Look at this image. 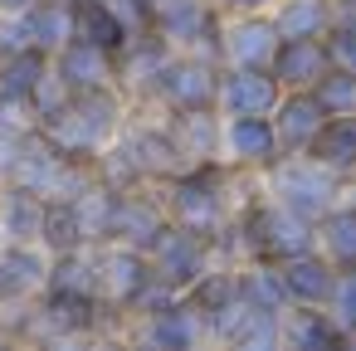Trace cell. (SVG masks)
Masks as SVG:
<instances>
[{"label":"cell","instance_id":"cell-6","mask_svg":"<svg viewBox=\"0 0 356 351\" xmlns=\"http://www.w3.org/2000/svg\"><path fill=\"white\" fill-rule=\"evenodd\" d=\"M332 195H337V171L322 166L317 156L278 166V200H283L288 210H298L302 220L317 225V220L332 210Z\"/></svg>","mask_w":356,"mask_h":351},{"label":"cell","instance_id":"cell-28","mask_svg":"<svg viewBox=\"0 0 356 351\" xmlns=\"http://www.w3.org/2000/svg\"><path fill=\"white\" fill-rule=\"evenodd\" d=\"M40 244L49 254H69V249H88L83 225H79V205L74 200H44V225H40Z\"/></svg>","mask_w":356,"mask_h":351},{"label":"cell","instance_id":"cell-33","mask_svg":"<svg viewBox=\"0 0 356 351\" xmlns=\"http://www.w3.org/2000/svg\"><path fill=\"white\" fill-rule=\"evenodd\" d=\"M225 10H239V15H254V10H264V6H273V0H220Z\"/></svg>","mask_w":356,"mask_h":351},{"label":"cell","instance_id":"cell-3","mask_svg":"<svg viewBox=\"0 0 356 351\" xmlns=\"http://www.w3.org/2000/svg\"><path fill=\"white\" fill-rule=\"evenodd\" d=\"M166 215H171L176 225H186V229L215 239L220 225H225V181H220V171H215L210 161L176 171V176H171V195H166Z\"/></svg>","mask_w":356,"mask_h":351},{"label":"cell","instance_id":"cell-34","mask_svg":"<svg viewBox=\"0 0 356 351\" xmlns=\"http://www.w3.org/2000/svg\"><path fill=\"white\" fill-rule=\"evenodd\" d=\"M35 0H0V15H25Z\"/></svg>","mask_w":356,"mask_h":351},{"label":"cell","instance_id":"cell-7","mask_svg":"<svg viewBox=\"0 0 356 351\" xmlns=\"http://www.w3.org/2000/svg\"><path fill=\"white\" fill-rule=\"evenodd\" d=\"M147 283H152V259L142 249L113 244L108 254H98V297L108 312H127Z\"/></svg>","mask_w":356,"mask_h":351},{"label":"cell","instance_id":"cell-32","mask_svg":"<svg viewBox=\"0 0 356 351\" xmlns=\"http://www.w3.org/2000/svg\"><path fill=\"white\" fill-rule=\"evenodd\" d=\"M322 40H327L332 64L356 74V20H337V25H327V35H322Z\"/></svg>","mask_w":356,"mask_h":351},{"label":"cell","instance_id":"cell-5","mask_svg":"<svg viewBox=\"0 0 356 351\" xmlns=\"http://www.w3.org/2000/svg\"><path fill=\"white\" fill-rule=\"evenodd\" d=\"M171 113H195V108H215L220 103V69L200 54H181V59H166L161 74H156V88H152Z\"/></svg>","mask_w":356,"mask_h":351},{"label":"cell","instance_id":"cell-19","mask_svg":"<svg viewBox=\"0 0 356 351\" xmlns=\"http://www.w3.org/2000/svg\"><path fill=\"white\" fill-rule=\"evenodd\" d=\"M49 64H54V54H44V49H35V44L15 49V54H0V98L30 108V98H35L40 79L49 74Z\"/></svg>","mask_w":356,"mask_h":351},{"label":"cell","instance_id":"cell-12","mask_svg":"<svg viewBox=\"0 0 356 351\" xmlns=\"http://www.w3.org/2000/svg\"><path fill=\"white\" fill-rule=\"evenodd\" d=\"M278 44H283L278 25L254 10V15H244L239 25H229V35L220 40V54H225L229 64H239V69H268L273 54H278Z\"/></svg>","mask_w":356,"mask_h":351},{"label":"cell","instance_id":"cell-22","mask_svg":"<svg viewBox=\"0 0 356 351\" xmlns=\"http://www.w3.org/2000/svg\"><path fill=\"white\" fill-rule=\"evenodd\" d=\"M278 327H283V341L298 346V351H327V346H341L346 332L327 317V312H312V302H298V312H278Z\"/></svg>","mask_w":356,"mask_h":351},{"label":"cell","instance_id":"cell-11","mask_svg":"<svg viewBox=\"0 0 356 351\" xmlns=\"http://www.w3.org/2000/svg\"><path fill=\"white\" fill-rule=\"evenodd\" d=\"M152 30L166 44H210L220 35L215 30V15H210V0H152Z\"/></svg>","mask_w":356,"mask_h":351},{"label":"cell","instance_id":"cell-26","mask_svg":"<svg viewBox=\"0 0 356 351\" xmlns=\"http://www.w3.org/2000/svg\"><path fill=\"white\" fill-rule=\"evenodd\" d=\"M166 132H171V142H176V152H181L186 166H205L215 156V117H210V108L176 113Z\"/></svg>","mask_w":356,"mask_h":351},{"label":"cell","instance_id":"cell-20","mask_svg":"<svg viewBox=\"0 0 356 351\" xmlns=\"http://www.w3.org/2000/svg\"><path fill=\"white\" fill-rule=\"evenodd\" d=\"M40 225H44V195H35L30 186H6L0 195V229L10 244H40Z\"/></svg>","mask_w":356,"mask_h":351},{"label":"cell","instance_id":"cell-17","mask_svg":"<svg viewBox=\"0 0 356 351\" xmlns=\"http://www.w3.org/2000/svg\"><path fill=\"white\" fill-rule=\"evenodd\" d=\"M25 20V40L44 54H59L74 40V0H35L20 15Z\"/></svg>","mask_w":356,"mask_h":351},{"label":"cell","instance_id":"cell-16","mask_svg":"<svg viewBox=\"0 0 356 351\" xmlns=\"http://www.w3.org/2000/svg\"><path fill=\"white\" fill-rule=\"evenodd\" d=\"M205 332H210L205 312H200V307L181 293L171 307L147 312V332H142V341H152V346H195Z\"/></svg>","mask_w":356,"mask_h":351},{"label":"cell","instance_id":"cell-8","mask_svg":"<svg viewBox=\"0 0 356 351\" xmlns=\"http://www.w3.org/2000/svg\"><path fill=\"white\" fill-rule=\"evenodd\" d=\"M171 225V215H166V205L161 200H152V195H142L137 186H127V190H118L113 195V215H108V244H132V249H152V239L161 234Z\"/></svg>","mask_w":356,"mask_h":351},{"label":"cell","instance_id":"cell-15","mask_svg":"<svg viewBox=\"0 0 356 351\" xmlns=\"http://www.w3.org/2000/svg\"><path fill=\"white\" fill-rule=\"evenodd\" d=\"M268 69H273V79H278L283 88H312V83L332 69L327 40H283Z\"/></svg>","mask_w":356,"mask_h":351},{"label":"cell","instance_id":"cell-1","mask_svg":"<svg viewBox=\"0 0 356 351\" xmlns=\"http://www.w3.org/2000/svg\"><path fill=\"white\" fill-rule=\"evenodd\" d=\"M118 122H122V98L113 93V83L103 88H83V93H69V103H59L54 113L35 117V127L69 156V161H98V152L118 137Z\"/></svg>","mask_w":356,"mask_h":351},{"label":"cell","instance_id":"cell-24","mask_svg":"<svg viewBox=\"0 0 356 351\" xmlns=\"http://www.w3.org/2000/svg\"><path fill=\"white\" fill-rule=\"evenodd\" d=\"M229 152L244 166H273L283 156L278 132H273V117H234L229 122Z\"/></svg>","mask_w":356,"mask_h":351},{"label":"cell","instance_id":"cell-27","mask_svg":"<svg viewBox=\"0 0 356 351\" xmlns=\"http://www.w3.org/2000/svg\"><path fill=\"white\" fill-rule=\"evenodd\" d=\"M273 25L283 40H322L332 25V0H283Z\"/></svg>","mask_w":356,"mask_h":351},{"label":"cell","instance_id":"cell-14","mask_svg":"<svg viewBox=\"0 0 356 351\" xmlns=\"http://www.w3.org/2000/svg\"><path fill=\"white\" fill-rule=\"evenodd\" d=\"M54 74L69 83V93H83V88H103L118 79V64L108 49L88 44V40H69L59 54H54Z\"/></svg>","mask_w":356,"mask_h":351},{"label":"cell","instance_id":"cell-2","mask_svg":"<svg viewBox=\"0 0 356 351\" xmlns=\"http://www.w3.org/2000/svg\"><path fill=\"white\" fill-rule=\"evenodd\" d=\"M239 239H244V254L283 263L293 254H307L317 244V229H312V220H302L298 210H288L283 200H273V205H254L239 220Z\"/></svg>","mask_w":356,"mask_h":351},{"label":"cell","instance_id":"cell-30","mask_svg":"<svg viewBox=\"0 0 356 351\" xmlns=\"http://www.w3.org/2000/svg\"><path fill=\"white\" fill-rule=\"evenodd\" d=\"M327 317L346 332V341L356 336V263L332 273V293H327Z\"/></svg>","mask_w":356,"mask_h":351},{"label":"cell","instance_id":"cell-31","mask_svg":"<svg viewBox=\"0 0 356 351\" xmlns=\"http://www.w3.org/2000/svg\"><path fill=\"white\" fill-rule=\"evenodd\" d=\"M312 93H317V103L327 108V113H356V74L351 69H327L317 83H312Z\"/></svg>","mask_w":356,"mask_h":351},{"label":"cell","instance_id":"cell-25","mask_svg":"<svg viewBox=\"0 0 356 351\" xmlns=\"http://www.w3.org/2000/svg\"><path fill=\"white\" fill-rule=\"evenodd\" d=\"M74 40H88V44H98V49H108L118 59V49L132 35H127V25L103 6V0H74Z\"/></svg>","mask_w":356,"mask_h":351},{"label":"cell","instance_id":"cell-4","mask_svg":"<svg viewBox=\"0 0 356 351\" xmlns=\"http://www.w3.org/2000/svg\"><path fill=\"white\" fill-rule=\"evenodd\" d=\"M147 259H152V278H161L166 288H176V293H186L210 263V239L205 234H195V229H186V225H166L156 239H152V249H147Z\"/></svg>","mask_w":356,"mask_h":351},{"label":"cell","instance_id":"cell-21","mask_svg":"<svg viewBox=\"0 0 356 351\" xmlns=\"http://www.w3.org/2000/svg\"><path fill=\"white\" fill-rule=\"evenodd\" d=\"M278 273H283L288 302H312V307H317V302H327V293H332V273H337V268L307 249V254L283 259V263H278Z\"/></svg>","mask_w":356,"mask_h":351},{"label":"cell","instance_id":"cell-18","mask_svg":"<svg viewBox=\"0 0 356 351\" xmlns=\"http://www.w3.org/2000/svg\"><path fill=\"white\" fill-rule=\"evenodd\" d=\"M44 273H49V263H44V254H35V244H10L0 254V307L44 288Z\"/></svg>","mask_w":356,"mask_h":351},{"label":"cell","instance_id":"cell-23","mask_svg":"<svg viewBox=\"0 0 356 351\" xmlns=\"http://www.w3.org/2000/svg\"><path fill=\"white\" fill-rule=\"evenodd\" d=\"M302 156H317V161L332 166L337 176H341V171H356V113H332Z\"/></svg>","mask_w":356,"mask_h":351},{"label":"cell","instance_id":"cell-35","mask_svg":"<svg viewBox=\"0 0 356 351\" xmlns=\"http://www.w3.org/2000/svg\"><path fill=\"white\" fill-rule=\"evenodd\" d=\"M346 6H356V0H346Z\"/></svg>","mask_w":356,"mask_h":351},{"label":"cell","instance_id":"cell-13","mask_svg":"<svg viewBox=\"0 0 356 351\" xmlns=\"http://www.w3.org/2000/svg\"><path fill=\"white\" fill-rule=\"evenodd\" d=\"M118 147H122V156L132 161V171H137L142 181H171L176 171H186V161H181V152H176V142H171V132H161V127H137V132H127Z\"/></svg>","mask_w":356,"mask_h":351},{"label":"cell","instance_id":"cell-29","mask_svg":"<svg viewBox=\"0 0 356 351\" xmlns=\"http://www.w3.org/2000/svg\"><path fill=\"white\" fill-rule=\"evenodd\" d=\"M317 239L327 244V259H332L337 268L356 263V205H346V210H327V215L317 220Z\"/></svg>","mask_w":356,"mask_h":351},{"label":"cell","instance_id":"cell-9","mask_svg":"<svg viewBox=\"0 0 356 351\" xmlns=\"http://www.w3.org/2000/svg\"><path fill=\"white\" fill-rule=\"evenodd\" d=\"M283 98V83L273 79V69H229L220 74V103L229 108V117H268Z\"/></svg>","mask_w":356,"mask_h":351},{"label":"cell","instance_id":"cell-10","mask_svg":"<svg viewBox=\"0 0 356 351\" xmlns=\"http://www.w3.org/2000/svg\"><path fill=\"white\" fill-rule=\"evenodd\" d=\"M332 113L317 103V93L312 88H288V98H278V108H273V132H278V147L288 152V156H302L307 147H312V137L322 132V122H327Z\"/></svg>","mask_w":356,"mask_h":351}]
</instances>
